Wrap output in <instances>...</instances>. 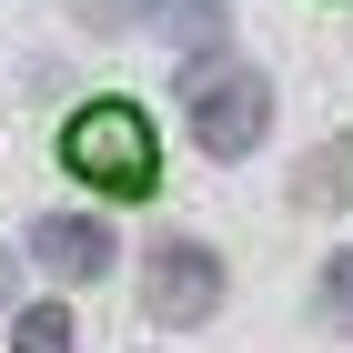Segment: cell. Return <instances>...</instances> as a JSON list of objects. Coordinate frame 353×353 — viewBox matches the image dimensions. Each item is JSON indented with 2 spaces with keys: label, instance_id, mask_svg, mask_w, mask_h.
<instances>
[{
  "label": "cell",
  "instance_id": "7",
  "mask_svg": "<svg viewBox=\"0 0 353 353\" xmlns=\"http://www.w3.org/2000/svg\"><path fill=\"white\" fill-rule=\"evenodd\" d=\"M323 323L353 333V252H333V263H323Z\"/></svg>",
  "mask_w": 353,
  "mask_h": 353
},
{
  "label": "cell",
  "instance_id": "3",
  "mask_svg": "<svg viewBox=\"0 0 353 353\" xmlns=\"http://www.w3.org/2000/svg\"><path fill=\"white\" fill-rule=\"evenodd\" d=\"M141 303H152V323H212L222 313V263L202 243H152V263H141Z\"/></svg>",
  "mask_w": 353,
  "mask_h": 353
},
{
  "label": "cell",
  "instance_id": "4",
  "mask_svg": "<svg viewBox=\"0 0 353 353\" xmlns=\"http://www.w3.org/2000/svg\"><path fill=\"white\" fill-rule=\"evenodd\" d=\"M30 263L51 272V283H101L111 272V232L91 212H41L30 222Z\"/></svg>",
  "mask_w": 353,
  "mask_h": 353
},
{
  "label": "cell",
  "instance_id": "8",
  "mask_svg": "<svg viewBox=\"0 0 353 353\" xmlns=\"http://www.w3.org/2000/svg\"><path fill=\"white\" fill-rule=\"evenodd\" d=\"M0 303H10V263H0Z\"/></svg>",
  "mask_w": 353,
  "mask_h": 353
},
{
  "label": "cell",
  "instance_id": "2",
  "mask_svg": "<svg viewBox=\"0 0 353 353\" xmlns=\"http://www.w3.org/2000/svg\"><path fill=\"white\" fill-rule=\"evenodd\" d=\"M61 162L81 172L91 192H121V202H141V192L162 182L152 121H141L132 101H91V111H71V132H61Z\"/></svg>",
  "mask_w": 353,
  "mask_h": 353
},
{
  "label": "cell",
  "instance_id": "6",
  "mask_svg": "<svg viewBox=\"0 0 353 353\" xmlns=\"http://www.w3.org/2000/svg\"><path fill=\"white\" fill-rule=\"evenodd\" d=\"M21 353H71V313L61 303H30L21 313Z\"/></svg>",
  "mask_w": 353,
  "mask_h": 353
},
{
  "label": "cell",
  "instance_id": "1",
  "mask_svg": "<svg viewBox=\"0 0 353 353\" xmlns=\"http://www.w3.org/2000/svg\"><path fill=\"white\" fill-rule=\"evenodd\" d=\"M182 111H192V141H202L212 162H243L252 141H263V121H272V81L252 71V61L202 51L182 71Z\"/></svg>",
  "mask_w": 353,
  "mask_h": 353
},
{
  "label": "cell",
  "instance_id": "5",
  "mask_svg": "<svg viewBox=\"0 0 353 353\" xmlns=\"http://www.w3.org/2000/svg\"><path fill=\"white\" fill-rule=\"evenodd\" d=\"M141 30H162V41H182V51L202 61V51L232 41V10H222V0H141Z\"/></svg>",
  "mask_w": 353,
  "mask_h": 353
}]
</instances>
